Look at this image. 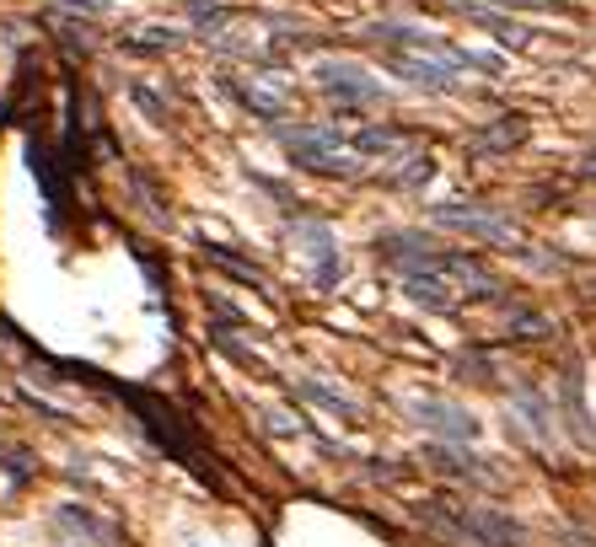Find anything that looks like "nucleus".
I'll use <instances>...</instances> for the list:
<instances>
[{
    "label": "nucleus",
    "mask_w": 596,
    "mask_h": 547,
    "mask_svg": "<svg viewBox=\"0 0 596 547\" xmlns=\"http://www.w3.org/2000/svg\"><path fill=\"white\" fill-rule=\"evenodd\" d=\"M312 81L329 92L338 108H377V103H388L382 81L355 60H318L312 64Z\"/></svg>",
    "instance_id": "obj_4"
},
{
    "label": "nucleus",
    "mask_w": 596,
    "mask_h": 547,
    "mask_svg": "<svg viewBox=\"0 0 596 547\" xmlns=\"http://www.w3.org/2000/svg\"><path fill=\"white\" fill-rule=\"evenodd\" d=\"M172 44H178L172 27H145L140 38H130V49H140V55H156V49H172Z\"/></svg>",
    "instance_id": "obj_18"
},
{
    "label": "nucleus",
    "mask_w": 596,
    "mask_h": 547,
    "mask_svg": "<svg viewBox=\"0 0 596 547\" xmlns=\"http://www.w3.org/2000/svg\"><path fill=\"white\" fill-rule=\"evenodd\" d=\"M55 5H65L75 16H103V0H55Z\"/></svg>",
    "instance_id": "obj_21"
},
{
    "label": "nucleus",
    "mask_w": 596,
    "mask_h": 547,
    "mask_svg": "<svg viewBox=\"0 0 596 547\" xmlns=\"http://www.w3.org/2000/svg\"><path fill=\"white\" fill-rule=\"evenodd\" d=\"M457 370H463V381L473 376V381H489V360L484 355H457Z\"/></svg>",
    "instance_id": "obj_19"
},
{
    "label": "nucleus",
    "mask_w": 596,
    "mask_h": 547,
    "mask_svg": "<svg viewBox=\"0 0 596 547\" xmlns=\"http://www.w3.org/2000/svg\"><path fill=\"white\" fill-rule=\"evenodd\" d=\"M522 134H527V123L516 119V114H511V119H494L489 129L467 134V156H500V151H511Z\"/></svg>",
    "instance_id": "obj_12"
},
{
    "label": "nucleus",
    "mask_w": 596,
    "mask_h": 547,
    "mask_svg": "<svg viewBox=\"0 0 596 547\" xmlns=\"http://www.w3.org/2000/svg\"><path fill=\"white\" fill-rule=\"evenodd\" d=\"M279 145L307 173H323V178H355L360 173L355 145L338 129H323V123H279Z\"/></svg>",
    "instance_id": "obj_2"
},
{
    "label": "nucleus",
    "mask_w": 596,
    "mask_h": 547,
    "mask_svg": "<svg viewBox=\"0 0 596 547\" xmlns=\"http://www.w3.org/2000/svg\"><path fill=\"white\" fill-rule=\"evenodd\" d=\"M349 145H355V156H371V162H408L419 151V140L408 129H393V123H366Z\"/></svg>",
    "instance_id": "obj_8"
},
{
    "label": "nucleus",
    "mask_w": 596,
    "mask_h": 547,
    "mask_svg": "<svg viewBox=\"0 0 596 547\" xmlns=\"http://www.w3.org/2000/svg\"><path fill=\"white\" fill-rule=\"evenodd\" d=\"M60 526H65V532H81V537H92L97 547L119 543V526H108V521H103V515H92L86 504H60Z\"/></svg>",
    "instance_id": "obj_13"
},
{
    "label": "nucleus",
    "mask_w": 596,
    "mask_h": 547,
    "mask_svg": "<svg viewBox=\"0 0 596 547\" xmlns=\"http://www.w3.org/2000/svg\"><path fill=\"white\" fill-rule=\"evenodd\" d=\"M430 173H436L430 151H414V156H408V167L388 173V182H397V188H419V182H430Z\"/></svg>",
    "instance_id": "obj_17"
},
{
    "label": "nucleus",
    "mask_w": 596,
    "mask_h": 547,
    "mask_svg": "<svg viewBox=\"0 0 596 547\" xmlns=\"http://www.w3.org/2000/svg\"><path fill=\"white\" fill-rule=\"evenodd\" d=\"M403 296L414 306H430V311H452L457 306V285L441 280V274H403Z\"/></svg>",
    "instance_id": "obj_11"
},
{
    "label": "nucleus",
    "mask_w": 596,
    "mask_h": 547,
    "mask_svg": "<svg viewBox=\"0 0 596 547\" xmlns=\"http://www.w3.org/2000/svg\"><path fill=\"white\" fill-rule=\"evenodd\" d=\"M366 38L388 55V64H393L403 81L436 86V92H452L457 75H467V70H500L494 60H478L467 49H452V44H441V38L408 27V22H377V27H366Z\"/></svg>",
    "instance_id": "obj_1"
},
{
    "label": "nucleus",
    "mask_w": 596,
    "mask_h": 547,
    "mask_svg": "<svg viewBox=\"0 0 596 547\" xmlns=\"http://www.w3.org/2000/svg\"><path fill=\"white\" fill-rule=\"evenodd\" d=\"M226 92H231L242 108H253L259 119H269V123H279L285 114H290L285 92H274V86H264V81H242V75H226Z\"/></svg>",
    "instance_id": "obj_10"
},
{
    "label": "nucleus",
    "mask_w": 596,
    "mask_h": 547,
    "mask_svg": "<svg viewBox=\"0 0 596 547\" xmlns=\"http://www.w3.org/2000/svg\"><path fill=\"white\" fill-rule=\"evenodd\" d=\"M446 526L473 537L478 547H522L527 543V526L511 521V515H500V510H457V515H446Z\"/></svg>",
    "instance_id": "obj_5"
},
{
    "label": "nucleus",
    "mask_w": 596,
    "mask_h": 547,
    "mask_svg": "<svg viewBox=\"0 0 596 547\" xmlns=\"http://www.w3.org/2000/svg\"><path fill=\"white\" fill-rule=\"evenodd\" d=\"M430 221H436V226H446V231H463V237H473V242H489V247H516V242H522L516 221L494 215L489 204H467V199L430 204Z\"/></svg>",
    "instance_id": "obj_3"
},
{
    "label": "nucleus",
    "mask_w": 596,
    "mask_h": 547,
    "mask_svg": "<svg viewBox=\"0 0 596 547\" xmlns=\"http://www.w3.org/2000/svg\"><path fill=\"white\" fill-rule=\"evenodd\" d=\"M564 414H570V429L581 445H596V429L586 425V397H581V365H564Z\"/></svg>",
    "instance_id": "obj_14"
},
{
    "label": "nucleus",
    "mask_w": 596,
    "mask_h": 547,
    "mask_svg": "<svg viewBox=\"0 0 596 547\" xmlns=\"http://www.w3.org/2000/svg\"><path fill=\"white\" fill-rule=\"evenodd\" d=\"M301 397H312L318 408H329V414H338V419H360V408H355V403H349L344 392H333V387H323L318 376H307V381H301Z\"/></svg>",
    "instance_id": "obj_15"
},
{
    "label": "nucleus",
    "mask_w": 596,
    "mask_h": 547,
    "mask_svg": "<svg viewBox=\"0 0 596 547\" xmlns=\"http://www.w3.org/2000/svg\"><path fill=\"white\" fill-rule=\"evenodd\" d=\"M408 414H414V425H425L430 435H441V440H452V445L478 440V419H473L467 408H457V403H446V397H414Z\"/></svg>",
    "instance_id": "obj_6"
},
{
    "label": "nucleus",
    "mask_w": 596,
    "mask_h": 547,
    "mask_svg": "<svg viewBox=\"0 0 596 547\" xmlns=\"http://www.w3.org/2000/svg\"><path fill=\"white\" fill-rule=\"evenodd\" d=\"M430 462H436L441 473H467V478H478V484H489V478H494L489 467H478V456H463V451H452V445H436V451H430Z\"/></svg>",
    "instance_id": "obj_16"
},
{
    "label": "nucleus",
    "mask_w": 596,
    "mask_h": 547,
    "mask_svg": "<svg viewBox=\"0 0 596 547\" xmlns=\"http://www.w3.org/2000/svg\"><path fill=\"white\" fill-rule=\"evenodd\" d=\"M296 237L307 242V252H312V285L318 290H333L338 285V274H344V258H338V247H333V231L323 226V221H307V226H296Z\"/></svg>",
    "instance_id": "obj_9"
},
{
    "label": "nucleus",
    "mask_w": 596,
    "mask_h": 547,
    "mask_svg": "<svg viewBox=\"0 0 596 547\" xmlns=\"http://www.w3.org/2000/svg\"><path fill=\"white\" fill-rule=\"evenodd\" d=\"M586 178H596V145L586 151Z\"/></svg>",
    "instance_id": "obj_22"
},
{
    "label": "nucleus",
    "mask_w": 596,
    "mask_h": 547,
    "mask_svg": "<svg viewBox=\"0 0 596 547\" xmlns=\"http://www.w3.org/2000/svg\"><path fill=\"white\" fill-rule=\"evenodd\" d=\"M377 258L403 269V274H436L441 247L430 237H419V231H388V237H377Z\"/></svg>",
    "instance_id": "obj_7"
},
{
    "label": "nucleus",
    "mask_w": 596,
    "mask_h": 547,
    "mask_svg": "<svg viewBox=\"0 0 596 547\" xmlns=\"http://www.w3.org/2000/svg\"><path fill=\"white\" fill-rule=\"evenodd\" d=\"M134 103H140V108H145V114H151V119H156V123L167 119V108H162V97H156L151 86H134Z\"/></svg>",
    "instance_id": "obj_20"
}]
</instances>
